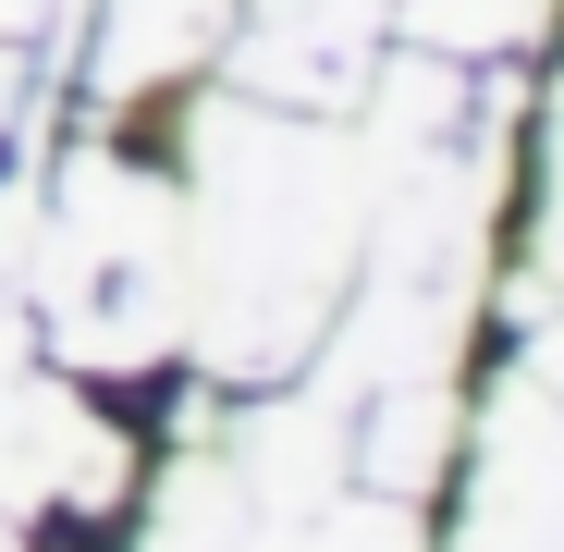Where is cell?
Masks as SVG:
<instances>
[{"instance_id":"6da1fadb","label":"cell","mask_w":564,"mask_h":552,"mask_svg":"<svg viewBox=\"0 0 564 552\" xmlns=\"http://www.w3.org/2000/svg\"><path fill=\"white\" fill-rule=\"evenodd\" d=\"M368 25H381V0H258L246 25V86L258 99H344L368 74Z\"/></svg>"},{"instance_id":"7a4b0ae2","label":"cell","mask_w":564,"mask_h":552,"mask_svg":"<svg viewBox=\"0 0 564 552\" xmlns=\"http://www.w3.org/2000/svg\"><path fill=\"white\" fill-rule=\"evenodd\" d=\"M466 552H564V418H540V393L503 405V442L479 467V540Z\"/></svg>"},{"instance_id":"3957f363","label":"cell","mask_w":564,"mask_h":552,"mask_svg":"<svg viewBox=\"0 0 564 552\" xmlns=\"http://www.w3.org/2000/svg\"><path fill=\"white\" fill-rule=\"evenodd\" d=\"M221 25V0H111V50H99V86H148L160 62H184Z\"/></svg>"},{"instance_id":"277c9868","label":"cell","mask_w":564,"mask_h":552,"mask_svg":"<svg viewBox=\"0 0 564 552\" xmlns=\"http://www.w3.org/2000/svg\"><path fill=\"white\" fill-rule=\"evenodd\" d=\"M528 25H540V0H417V37H442V50H491Z\"/></svg>"},{"instance_id":"5b68a950","label":"cell","mask_w":564,"mask_h":552,"mask_svg":"<svg viewBox=\"0 0 564 552\" xmlns=\"http://www.w3.org/2000/svg\"><path fill=\"white\" fill-rule=\"evenodd\" d=\"M13 111H25V62L0 50V123H13Z\"/></svg>"},{"instance_id":"8992f818","label":"cell","mask_w":564,"mask_h":552,"mask_svg":"<svg viewBox=\"0 0 564 552\" xmlns=\"http://www.w3.org/2000/svg\"><path fill=\"white\" fill-rule=\"evenodd\" d=\"M62 13V0H0V25H50Z\"/></svg>"},{"instance_id":"52a82bcc","label":"cell","mask_w":564,"mask_h":552,"mask_svg":"<svg viewBox=\"0 0 564 552\" xmlns=\"http://www.w3.org/2000/svg\"><path fill=\"white\" fill-rule=\"evenodd\" d=\"M540 368H564V344H552V356H540Z\"/></svg>"},{"instance_id":"ba28073f","label":"cell","mask_w":564,"mask_h":552,"mask_svg":"<svg viewBox=\"0 0 564 552\" xmlns=\"http://www.w3.org/2000/svg\"><path fill=\"white\" fill-rule=\"evenodd\" d=\"M0 552H13V540H0Z\"/></svg>"}]
</instances>
